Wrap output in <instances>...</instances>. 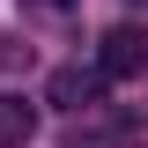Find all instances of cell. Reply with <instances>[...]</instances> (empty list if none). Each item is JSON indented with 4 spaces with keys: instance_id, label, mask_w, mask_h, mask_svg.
<instances>
[{
    "instance_id": "cell-1",
    "label": "cell",
    "mask_w": 148,
    "mask_h": 148,
    "mask_svg": "<svg viewBox=\"0 0 148 148\" xmlns=\"http://www.w3.org/2000/svg\"><path fill=\"white\" fill-rule=\"evenodd\" d=\"M96 74L104 82H133V74H148V30H111L104 45H96Z\"/></svg>"
},
{
    "instance_id": "cell-2",
    "label": "cell",
    "mask_w": 148,
    "mask_h": 148,
    "mask_svg": "<svg viewBox=\"0 0 148 148\" xmlns=\"http://www.w3.org/2000/svg\"><path fill=\"white\" fill-rule=\"evenodd\" d=\"M96 89H104L96 67H59V74H52V104H67V111H89Z\"/></svg>"
},
{
    "instance_id": "cell-3",
    "label": "cell",
    "mask_w": 148,
    "mask_h": 148,
    "mask_svg": "<svg viewBox=\"0 0 148 148\" xmlns=\"http://www.w3.org/2000/svg\"><path fill=\"white\" fill-rule=\"evenodd\" d=\"M30 133H37V111L22 96H0V148H30Z\"/></svg>"
},
{
    "instance_id": "cell-4",
    "label": "cell",
    "mask_w": 148,
    "mask_h": 148,
    "mask_svg": "<svg viewBox=\"0 0 148 148\" xmlns=\"http://www.w3.org/2000/svg\"><path fill=\"white\" fill-rule=\"evenodd\" d=\"M45 8H74V0H45Z\"/></svg>"
}]
</instances>
